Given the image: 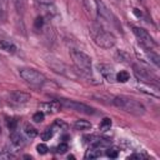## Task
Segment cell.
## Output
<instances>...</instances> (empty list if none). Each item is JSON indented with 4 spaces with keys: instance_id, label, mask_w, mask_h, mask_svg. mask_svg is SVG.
Returning <instances> with one entry per match:
<instances>
[{
    "instance_id": "cell-6",
    "label": "cell",
    "mask_w": 160,
    "mask_h": 160,
    "mask_svg": "<svg viewBox=\"0 0 160 160\" xmlns=\"http://www.w3.org/2000/svg\"><path fill=\"white\" fill-rule=\"evenodd\" d=\"M132 32H134V35L136 36V39H138V41L146 49V50H151L152 48H155L156 46V42H155V40L152 39V36L145 30V29H142V28H132Z\"/></svg>"
},
{
    "instance_id": "cell-16",
    "label": "cell",
    "mask_w": 160,
    "mask_h": 160,
    "mask_svg": "<svg viewBox=\"0 0 160 160\" xmlns=\"http://www.w3.org/2000/svg\"><path fill=\"white\" fill-rule=\"evenodd\" d=\"M0 49L6 52H11V54L16 51V46L9 40H0Z\"/></svg>"
},
{
    "instance_id": "cell-7",
    "label": "cell",
    "mask_w": 160,
    "mask_h": 160,
    "mask_svg": "<svg viewBox=\"0 0 160 160\" xmlns=\"http://www.w3.org/2000/svg\"><path fill=\"white\" fill-rule=\"evenodd\" d=\"M134 74L140 82H152V84L158 82V76L142 66L134 65Z\"/></svg>"
},
{
    "instance_id": "cell-2",
    "label": "cell",
    "mask_w": 160,
    "mask_h": 160,
    "mask_svg": "<svg viewBox=\"0 0 160 160\" xmlns=\"http://www.w3.org/2000/svg\"><path fill=\"white\" fill-rule=\"evenodd\" d=\"M112 104L116 108H119L120 110L129 112L131 115H135V116H141L145 114L144 105L131 98H128V96H115L112 99Z\"/></svg>"
},
{
    "instance_id": "cell-11",
    "label": "cell",
    "mask_w": 160,
    "mask_h": 160,
    "mask_svg": "<svg viewBox=\"0 0 160 160\" xmlns=\"http://www.w3.org/2000/svg\"><path fill=\"white\" fill-rule=\"evenodd\" d=\"M30 100V95L24 91H12L8 95V101L11 105H24Z\"/></svg>"
},
{
    "instance_id": "cell-17",
    "label": "cell",
    "mask_w": 160,
    "mask_h": 160,
    "mask_svg": "<svg viewBox=\"0 0 160 160\" xmlns=\"http://www.w3.org/2000/svg\"><path fill=\"white\" fill-rule=\"evenodd\" d=\"M24 134L26 135V138H29V139H34V138L38 135V130H36L32 125H30V124H25V125H24Z\"/></svg>"
},
{
    "instance_id": "cell-33",
    "label": "cell",
    "mask_w": 160,
    "mask_h": 160,
    "mask_svg": "<svg viewBox=\"0 0 160 160\" xmlns=\"http://www.w3.org/2000/svg\"><path fill=\"white\" fill-rule=\"evenodd\" d=\"M4 20H5V12H4L2 5H1V0H0V21H4Z\"/></svg>"
},
{
    "instance_id": "cell-20",
    "label": "cell",
    "mask_w": 160,
    "mask_h": 160,
    "mask_svg": "<svg viewBox=\"0 0 160 160\" xmlns=\"http://www.w3.org/2000/svg\"><path fill=\"white\" fill-rule=\"evenodd\" d=\"M129 79H130V75H129L128 71H124V70H122V71L115 74V80L119 81V82H126Z\"/></svg>"
},
{
    "instance_id": "cell-21",
    "label": "cell",
    "mask_w": 160,
    "mask_h": 160,
    "mask_svg": "<svg viewBox=\"0 0 160 160\" xmlns=\"http://www.w3.org/2000/svg\"><path fill=\"white\" fill-rule=\"evenodd\" d=\"M100 155H101V152H100L99 149H95V148H91L90 146V149L85 154V158L86 159H95V158H99Z\"/></svg>"
},
{
    "instance_id": "cell-9",
    "label": "cell",
    "mask_w": 160,
    "mask_h": 160,
    "mask_svg": "<svg viewBox=\"0 0 160 160\" xmlns=\"http://www.w3.org/2000/svg\"><path fill=\"white\" fill-rule=\"evenodd\" d=\"M25 145V139L24 136L18 132L16 130H12L11 134H10V145H9V151L11 152H16L19 150H21Z\"/></svg>"
},
{
    "instance_id": "cell-1",
    "label": "cell",
    "mask_w": 160,
    "mask_h": 160,
    "mask_svg": "<svg viewBox=\"0 0 160 160\" xmlns=\"http://www.w3.org/2000/svg\"><path fill=\"white\" fill-rule=\"evenodd\" d=\"M90 35L94 42L102 49H111L116 44L115 36L110 31L102 29L100 25H92L90 28Z\"/></svg>"
},
{
    "instance_id": "cell-22",
    "label": "cell",
    "mask_w": 160,
    "mask_h": 160,
    "mask_svg": "<svg viewBox=\"0 0 160 160\" xmlns=\"http://www.w3.org/2000/svg\"><path fill=\"white\" fill-rule=\"evenodd\" d=\"M54 132H55L54 126H51V128H46V129L41 132V139H42V140H50V139L52 138Z\"/></svg>"
},
{
    "instance_id": "cell-24",
    "label": "cell",
    "mask_w": 160,
    "mask_h": 160,
    "mask_svg": "<svg viewBox=\"0 0 160 160\" xmlns=\"http://www.w3.org/2000/svg\"><path fill=\"white\" fill-rule=\"evenodd\" d=\"M15 158V154L6 150V149H1L0 150V160H6V159H14Z\"/></svg>"
},
{
    "instance_id": "cell-25",
    "label": "cell",
    "mask_w": 160,
    "mask_h": 160,
    "mask_svg": "<svg viewBox=\"0 0 160 160\" xmlns=\"http://www.w3.org/2000/svg\"><path fill=\"white\" fill-rule=\"evenodd\" d=\"M106 155H108L109 158L115 159V158H118V155H119V149H118V148H109V146H108V149H106Z\"/></svg>"
},
{
    "instance_id": "cell-15",
    "label": "cell",
    "mask_w": 160,
    "mask_h": 160,
    "mask_svg": "<svg viewBox=\"0 0 160 160\" xmlns=\"http://www.w3.org/2000/svg\"><path fill=\"white\" fill-rule=\"evenodd\" d=\"M98 69H99V72L110 82L115 81V72H114V69L110 66V65H106V64H99L98 65Z\"/></svg>"
},
{
    "instance_id": "cell-12",
    "label": "cell",
    "mask_w": 160,
    "mask_h": 160,
    "mask_svg": "<svg viewBox=\"0 0 160 160\" xmlns=\"http://www.w3.org/2000/svg\"><path fill=\"white\" fill-rule=\"evenodd\" d=\"M95 2H96V12H98L99 16H101L102 19H105L109 22H115L116 21V18L114 16V14L109 10V8L101 0H95Z\"/></svg>"
},
{
    "instance_id": "cell-10",
    "label": "cell",
    "mask_w": 160,
    "mask_h": 160,
    "mask_svg": "<svg viewBox=\"0 0 160 160\" xmlns=\"http://www.w3.org/2000/svg\"><path fill=\"white\" fill-rule=\"evenodd\" d=\"M35 4L45 15L50 18L58 15V8L52 0H35Z\"/></svg>"
},
{
    "instance_id": "cell-34",
    "label": "cell",
    "mask_w": 160,
    "mask_h": 160,
    "mask_svg": "<svg viewBox=\"0 0 160 160\" xmlns=\"http://www.w3.org/2000/svg\"><path fill=\"white\" fill-rule=\"evenodd\" d=\"M129 158H130V159H134V158H136V159H141V158H144V155H141V154H132V155H130Z\"/></svg>"
},
{
    "instance_id": "cell-30",
    "label": "cell",
    "mask_w": 160,
    "mask_h": 160,
    "mask_svg": "<svg viewBox=\"0 0 160 160\" xmlns=\"http://www.w3.org/2000/svg\"><path fill=\"white\" fill-rule=\"evenodd\" d=\"M68 149H69L68 144H60V145L56 148V152H58V154H64Z\"/></svg>"
},
{
    "instance_id": "cell-4",
    "label": "cell",
    "mask_w": 160,
    "mask_h": 160,
    "mask_svg": "<svg viewBox=\"0 0 160 160\" xmlns=\"http://www.w3.org/2000/svg\"><path fill=\"white\" fill-rule=\"evenodd\" d=\"M19 74L22 78V80H25L28 84H30L32 86H36V88H40L46 82V78L44 76V74H41L40 71H38L35 69H31V68L20 69Z\"/></svg>"
},
{
    "instance_id": "cell-31",
    "label": "cell",
    "mask_w": 160,
    "mask_h": 160,
    "mask_svg": "<svg viewBox=\"0 0 160 160\" xmlns=\"http://www.w3.org/2000/svg\"><path fill=\"white\" fill-rule=\"evenodd\" d=\"M12 1H14L15 6H16L18 11H24V1L22 0H12Z\"/></svg>"
},
{
    "instance_id": "cell-8",
    "label": "cell",
    "mask_w": 160,
    "mask_h": 160,
    "mask_svg": "<svg viewBox=\"0 0 160 160\" xmlns=\"http://www.w3.org/2000/svg\"><path fill=\"white\" fill-rule=\"evenodd\" d=\"M49 65L58 74H61V75L68 76V78H76L75 71L71 68H69L66 64H64V62H61L59 60H51V61L49 60Z\"/></svg>"
},
{
    "instance_id": "cell-13",
    "label": "cell",
    "mask_w": 160,
    "mask_h": 160,
    "mask_svg": "<svg viewBox=\"0 0 160 160\" xmlns=\"http://www.w3.org/2000/svg\"><path fill=\"white\" fill-rule=\"evenodd\" d=\"M61 109V104L59 101H48V102H41L39 105V110L42 111L44 114H55Z\"/></svg>"
},
{
    "instance_id": "cell-3",
    "label": "cell",
    "mask_w": 160,
    "mask_h": 160,
    "mask_svg": "<svg viewBox=\"0 0 160 160\" xmlns=\"http://www.w3.org/2000/svg\"><path fill=\"white\" fill-rule=\"evenodd\" d=\"M70 58L82 75H91V58L80 50H70Z\"/></svg>"
},
{
    "instance_id": "cell-5",
    "label": "cell",
    "mask_w": 160,
    "mask_h": 160,
    "mask_svg": "<svg viewBox=\"0 0 160 160\" xmlns=\"http://www.w3.org/2000/svg\"><path fill=\"white\" fill-rule=\"evenodd\" d=\"M61 106L66 108V109H70V110H75L78 112H82V114H88V115H92L95 114V109L86 105V104H82V102H79V101H74V100H68V99H59L58 100Z\"/></svg>"
},
{
    "instance_id": "cell-29",
    "label": "cell",
    "mask_w": 160,
    "mask_h": 160,
    "mask_svg": "<svg viewBox=\"0 0 160 160\" xmlns=\"http://www.w3.org/2000/svg\"><path fill=\"white\" fill-rule=\"evenodd\" d=\"M16 125H18V120L16 119H9L8 121V126L9 129L12 131V130H16Z\"/></svg>"
},
{
    "instance_id": "cell-23",
    "label": "cell",
    "mask_w": 160,
    "mask_h": 160,
    "mask_svg": "<svg viewBox=\"0 0 160 160\" xmlns=\"http://www.w3.org/2000/svg\"><path fill=\"white\" fill-rule=\"evenodd\" d=\"M146 55H148V58L150 59V61L152 62V64H155L156 66H159V60H160V58H159V55L156 54V52H154V51H146Z\"/></svg>"
},
{
    "instance_id": "cell-26",
    "label": "cell",
    "mask_w": 160,
    "mask_h": 160,
    "mask_svg": "<svg viewBox=\"0 0 160 160\" xmlns=\"http://www.w3.org/2000/svg\"><path fill=\"white\" fill-rule=\"evenodd\" d=\"M110 126H111V120L109 118L102 119V121L100 122V129L101 130H108V129H110Z\"/></svg>"
},
{
    "instance_id": "cell-27",
    "label": "cell",
    "mask_w": 160,
    "mask_h": 160,
    "mask_svg": "<svg viewBox=\"0 0 160 160\" xmlns=\"http://www.w3.org/2000/svg\"><path fill=\"white\" fill-rule=\"evenodd\" d=\"M44 116H45V114L39 110L38 112H35V114L32 115V120H34L35 122H41V121L44 120Z\"/></svg>"
},
{
    "instance_id": "cell-18",
    "label": "cell",
    "mask_w": 160,
    "mask_h": 160,
    "mask_svg": "<svg viewBox=\"0 0 160 160\" xmlns=\"http://www.w3.org/2000/svg\"><path fill=\"white\" fill-rule=\"evenodd\" d=\"M74 128H75L76 130H88V129L91 128V124H90L88 120L80 119V120H76V121L74 122Z\"/></svg>"
},
{
    "instance_id": "cell-19",
    "label": "cell",
    "mask_w": 160,
    "mask_h": 160,
    "mask_svg": "<svg viewBox=\"0 0 160 160\" xmlns=\"http://www.w3.org/2000/svg\"><path fill=\"white\" fill-rule=\"evenodd\" d=\"M82 1H84V5H85V8L88 9L89 12L98 15V12H96V2H95V0H82Z\"/></svg>"
},
{
    "instance_id": "cell-14",
    "label": "cell",
    "mask_w": 160,
    "mask_h": 160,
    "mask_svg": "<svg viewBox=\"0 0 160 160\" xmlns=\"http://www.w3.org/2000/svg\"><path fill=\"white\" fill-rule=\"evenodd\" d=\"M139 90L142 91V92H146L154 98H159L160 96V90H159V86L156 84H152V82H141L139 86Z\"/></svg>"
},
{
    "instance_id": "cell-32",
    "label": "cell",
    "mask_w": 160,
    "mask_h": 160,
    "mask_svg": "<svg viewBox=\"0 0 160 160\" xmlns=\"http://www.w3.org/2000/svg\"><path fill=\"white\" fill-rule=\"evenodd\" d=\"M35 26H36L38 29H40V28L44 26V18H42V16L36 18V20H35Z\"/></svg>"
},
{
    "instance_id": "cell-28",
    "label": "cell",
    "mask_w": 160,
    "mask_h": 160,
    "mask_svg": "<svg viewBox=\"0 0 160 160\" xmlns=\"http://www.w3.org/2000/svg\"><path fill=\"white\" fill-rule=\"evenodd\" d=\"M36 150H38V152H39V154L44 155V154H46V152H48L49 148H48L46 145H44V144H39V145L36 146Z\"/></svg>"
}]
</instances>
